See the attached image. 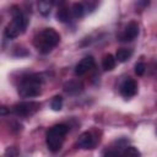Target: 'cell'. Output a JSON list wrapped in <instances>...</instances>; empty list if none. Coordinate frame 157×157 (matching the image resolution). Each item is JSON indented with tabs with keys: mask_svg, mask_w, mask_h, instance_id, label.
<instances>
[{
	"mask_svg": "<svg viewBox=\"0 0 157 157\" xmlns=\"http://www.w3.org/2000/svg\"><path fill=\"white\" fill-rule=\"evenodd\" d=\"M69 131V128L65 124H56L50 128L47 132V146L52 152H58L65 140V136Z\"/></svg>",
	"mask_w": 157,
	"mask_h": 157,
	"instance_id": "4",
	"label": "cell"
},
{
	"mask_svg": "<svg viewBox=\"0 0 157 157\" xmlns=\"http://www.w3.org/2000/svg\"><path fill=\"white\" fill-rule=\"evenodd\" d=\"M145 69H146V66H145L144 63H137V64L135 65V74H136L137 76H141V75H144Z\"/></svg>",
	"mask_w": 157,
	"mask_h": 157,
	"instance_id": "18",
	"label": "cell"
},
{
	"mask_svg": "<svg viewBox=\"0 0 157 157\" xmlns=\"http://www.w3.org/2000/svg\"><path fill=\"white\" fill-rule=\"evenodd\" d=\"M115 64H117V58H114L112 54H107L102 60V66L105 71L113 70L115 67Z\"/></svg>",
	"mask_w": 157,
	"mask_h": 157,
	"instance_id": "12",
	"label": "cell"
},
{
	"mask_svg": "<svg viewBox=\"0 0 157 157\" xmlns=\"http://www.w3.org/2000/svg\"><path fill=\"white\" fill-rule=\"evenodd\" d=\"M43 78L38 74H32L22 77L18 85V94L22 98H33L40 94Z\"/></svg>",
	"mask_w": 157,
	"mask_h": 157,
	"instance_id": "2",
	"label": "cell"
},
{
	"mask_svg": "<svg viewBox=\"0 0 157 157\" xmlns=\"http://www.w3.org/2000/svg\"><path fill=\"white\" fill-rule=\"evenodd\" d=\"M139 36V25L136 22H130L126 28L124 29V32L120 34V40L123 42H130L132 39H135Z\"/></svg>",
	"mask_w": 157,
	"mask_h": 157,
	"instance_id": "8",
	"label": "cell"
},
{
	"mask_svg": "<svg viewBox=\"0 0 157 157\" xmlns=\"http://www.w3.org/2000/svg\"><path fill=\"white\" fill-rule=\"evenodd\" d=\"M60 42V36L53 28H44L34 37V47L40 54L50 53Z\"/></svg>",
	"mask_w": 157,
	"mask_h": 157,
	"instance_id": "1",
	"label": "cell"
},
{
	"mask_svg": "<svg viewBox=\"0 0 157 157\" xmlns=\"http://www.w3.org/2000/svg\"><path fill=\"white\" fill-rule=\"evenodd\" d=\"M69 17H70L69 9L65 6L64 2H61V4L59 5L58 12H56V18H58V21H60V22H67V21H69Z\"/></svg>",
	"mask_w": 157,
	"mask_h": 157,
	"instance_id": "11",
	"label": "cell"
},
{
	"mask_svg": "<svg viewBox=\"0 0 157 157\" xmlns=\"http://www.w3.org/2000/svg\"><path fill=\"white\" fill-rule=\"evenodd\" d=\"M11 15L12 20L5 28V36L10 39L18 37L27 27V18L18 7L13 6L11 10Z\"/></svg>",
	"mask_w": 157,
	"mask_h": 157,
	"instance_id": "3",
	"label": "cell"
},
{
	"mask_svg": "<svg viewBox=\"0 0 157 157\" xmlns=\"http://www.w3.org/2000/svg\"><path fill=\"white\" fill-rule=\"evenodd\" d=\"M50 108H52L53 110H55V112H59V110L63 108V97L55 96V97L52 99V102H50Z\"/></svg>",
	"mask_w": 157,
	"mask_h": 157,
	"instance_id": "16",
	"label": "cell"
},
{
	"mask_svg": "<svg viewBox=\"0 0 157 157\" xmlns=\"http://www.w3.org/2000/svg\"><path fill=\"white\" fill-rule=\"evenodd\" d=\"M54 5V0H38V11L43 16H48Z\"/></svg>",
	"mask_w": 157,
	"mask_h": 157,
	"instance_id": "10",
	"label": "cell"
},
{
	"mask_svg": "<svg viewBox=\"0 0 157 157\" xmlns=\"http://www.w3.org/2000/svg\"><path fill=\"white\" fill-rule=\"evenodd\" d=\"M137 92V83L132 78H126L120 85V93L125 98H130L135 96Z\"/></svg>",
	"mask_w": 157,
	"mask_h": 157,
	"instance_id": "7",
	"label": "cell"
},
{
	"mask_svg": "<svg viewBox=\"0 0 157 157\" xmlns=\"http://www.w3.org/2000/svg\"><path fill=\"white\" fill-rule=\"evenodd\" d=\"M71 13L75 18H81L85 16L86 13V9H85V5L82 2H76L72 5L71 7Z\"/></svg>",
	"mask_w": 157,
	"mask_h": 157,
	"instance_id": "14",
	"label": "cell"
},
{
	"mask_svg": "<svg viewBox=\"0 0 157 157\" xmlns=\"http://www.w3.org/2000/svg\"><path fill=\"white\" fill-rule=\"evenodd\" d=\"M93 144H94V141H93V136H92V134L88 132V131L81 134L80 137H78V140H77V146H78L80 148H82V150L92 148Z\"/></svg>",
	"mask_w": 157,
	"mask_h": 157,
	"instance_id": "9",
	"label": "cell"
},
{
	"mask_svg": "<svg viewBox=\"0 0 157 157\" xmlns=\"http://www.w3.org/2000/svg\"><path fill=\"white\" fill-rule=\"evenodd\" d=\"M131 54H132V50H131V49H128V48H120V49L117 50V55H115V58H117L118 61H120V63H125V61H128V60L130 59Z\"/></svg>",
	"mask_w": 157,
	"mask_h": 157,
	"instance_id": "13",
	"label": "cell"
},
{
	"mask_svg": "<svg viewBox=\"0 0 157 157\" xmlns=\"http://www.w3.org/2000/svg\"><path fill=\"white\" fill-rule=\"evenodd\" d=\"M38 108H39V104L36 102H22V103L15 104L12 107V112L17 117H28L36 113Z\"/></svg>",
	"mask_w": 157,
	"mask_h": 157,
	"instance_id": "5",
	"label": "cell"
},
{
	"mask_svg": "<svg viewBox=\"0 0 157 157\" xmlns=\"http://www.w3.org/2000/svg\"><path fill=\"white\" fill-rule=\"evenodd\" d=\"M121 153L123 155H128V156H140V152L134 146H125L124 151Z\"/></svg>",
	"mask_w": 157,
	"mask_h": 157,
	"instance_id": "17",
	"label": "cell"
},
{
	"mask_svg": "<svg viewBox=\"0 0 157 157\" xmlns=\"http://www.w3.org/2000/svg\"><path fill=\"white\" fill-rule=\"evenodd\" d=\"M82 91V85L78 82H69L65 85V92L69 94H77Z\"/></svg>",
	"mask_w": 157,
	"mask_h": 157,
	"instance_id": "15",
	"label": "cell"
},
{
	"mask_svg": "<svg viewBox=\"0 0 157 157\" xmlns=\"http://www.w3.org/2000/svg\"><path fill=\"white\" fill-rule=\"evenodd\" d=\"M94 67V59L93 56H85L83 59H81L77 65L75 66V74L78 76H82L85 74H87L88 71H91Z\"/></svg>",
	"mask_w": 157,
	"mask_h": 157,
	"instance_id": "6",
	"label": "cell"
}]
</instances>
